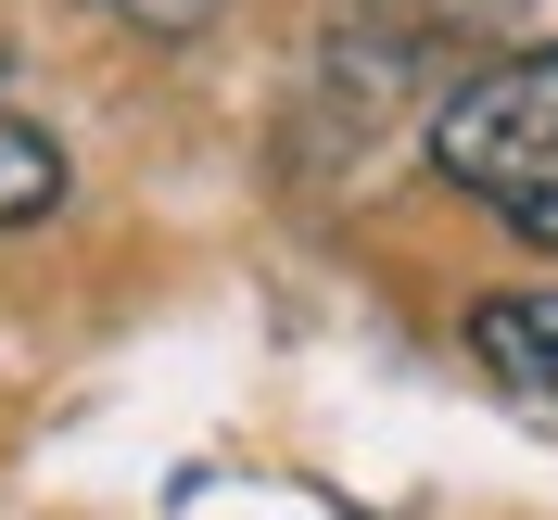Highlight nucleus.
Masks as SVG:
<instances>
[{
	"instance_id": "nucleus-1",
	"label": "nucleus",
	"mask_w": 558,
	"mask_h": 520,
	"mask_svg": "<svg viewBox=\"0 0 558 520\" xmlns=\"http://www.w3.org/2000/svg\"><path fill=\"white\" fill-rule=\"evenodd\" d=\"M432 166L521 242L558 254V51H508L432 114Z\"/></svg>"
},
{
	"instance_id": "nucleus-2",
	"label": "nucleus",
	"mask_w": 558,
	"mask_h": 520,
	"mask_svg": "<svg viewBox=\"0 0 558 520\" xmlns=\"http://www.w3.org/2000/svg\"><path fill=\"white\" fill-rule=\"evenodd\" d=\"M470 343H483V368L508 394L558 407V292H483L470 305Z\"/></svg>"
},
{
	"instance_id": "nucleus-3",
	"label": "nucleus",
	"mask_w": 558,
	"mask_h": 520,
	"mask_svg": "<svg viewBox=\"0 0 558 520\" xmlns=\"http://www.w3.org/2000/svg\"><path fill=\"white\" fill-rule=\"evenodd\" d=\"M51 204H64V153H51L26 114L0 102V229H38Z\"/></svg>"
},
{
	"instance_id": "nucleus-4",
	"label": "nucleus",
	"mask_w": 558,
	"mask_h": 520,
	"mask_svg": "<svg viewBox=\"0 0 558 520\" xmlns=\"http://www.w3.org/2000/svg\"><path fill=\"white\" fill-rule=\"evenodd\" d=\"M89 13H114V26H140V38H204L216 26V0H89Z\"/></svg>"
}]
</instances>
